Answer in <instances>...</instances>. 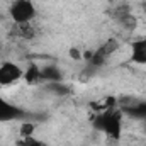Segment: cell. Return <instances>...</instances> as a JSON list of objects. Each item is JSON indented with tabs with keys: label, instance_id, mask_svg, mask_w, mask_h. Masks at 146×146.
Listing matches in <instances>:
<instances>
[{
	"label": "cell",
	"instance_id": "6da1fadb",
	"mask_svg": "<svg viewBox=\"0 0 146 146\" xmlns=\"http://www.w3.org/2000/svg\"><path fill=\"white\" fill-rule=\"evenodd\" d=\"M122 115L124 112L119 109H114V107L106 109L104 112L97 114L95 127L112 139H119L122 134Z\"/></svg>",
	"mask_w": 146,
	"mask_h": 146
},
{
	"label": "cell",
	"instance_id": "7a4b0ae2",
	"mask_svg": "<svg viewBox=\"0 0 146 146\" xmlns=\"http://www.w3.org/2000/svg\"><path fill=\"white\" fill-rule=\"evenodd\" d=\"M37 15V9L33 0H14L9 5V17L15 26L33 24Z\"/></svg>",
	"mask_w": 146,
	"mask_h": 146
},
{
	"label": "cell",
	"instance_id": "3957f363",
	"mask_svg": "<svg viewBox=\"0 0 146 146\" xmlns=\"http://www.w3.org/2000/svg\"><path fill=\"white\" fill-rule=\"evenodd\" d=\"M24 68L14 61L0 63V87H9L24 78Z\"/></svg>",
	"mask_w": 146,
	"mask_h": 146
},
{
	"label": "cell",
	"instance_id": "277c9868",
	"mask_svg": "<svg viewBox=\"0 0 146 146\" xmlns=\"http://www.w3.org/2000/svg\"><path fill=\"white\" fill-rule=\"evenodd\" d=\"M115 48H117L115 39H109L107 42H104L102 46H99L92 54H88V63H90V66H94V68L102 66V65L107 61V58L115 51Z\"/></svg>",
	"mask_w": 146,
	"mask_h": 146
},
{
	"label": "cell",
	"instance_id": "5b68a950",
	"mask_svg": "<svg viewBox=\"0 0 146 146\" xmlns=\"http://www.w3.org/2000/svg\"><path fill=\"white\" fill-rule=\"evenodd\" d=\"M24 115V110L19 106L12 104L10 100H7L2 94H0V124L2 122H12L17 121Z\"/></svg>",
	"mask_w": 146,
	"mask_h": 146
},
{
	"label": "cell",
	"instance_id": "8992f818",
	"mask_svg": "<svg viewBox=\"0 0 146 146\" xmlns=\"http://www.w3.org/2000/svg\"><path fill=\"white\" fill-rule=\"evenodd\" d=\"M129 60L136 65H146V37H139L131 42V51H129Z\"/></svg>",
	"mask_w": 146,
	"mask_h": 146
},
{
	"label": "cell",
	"instance_id": "52a82bcc",
	"mask_svg": "<svg viewBox=\"0 0 146 146\" xmlns=\"http://www.w3.org/2000/svg\"><path fill=\"white\" fill-rule=\"evenodd\" d=\"M122 112H126L127 115H131V117H134V119L146 121V100H136V102H133L131 106H127Z\"/></svg>",
	"mask_w": 146,
	"mask_h": 146
},
{
	"label": "cell",
	"instance_id": "ba28073f",
	"mask_svg": "<svg viewBox=\"0 0 146 146\" xmlns=\"http://www.w3.org/2000/svg\"><path fill=\"white\" fill-rule=\"evenodd\" d=\"M41 80H46L48 83H54V82H60L61 80V70L58 66H46L41 70Z\"/></svg>",
	"mask_w": 146,
	"mask_h": 146
},
{
	"label": "cell",
	"instance_id": "9c48e42d",
	"mask_svg": "<svg viewBox=\"0 0 146 146\" xmlns=\"http://www.w3.org/2000/svg\"><path fill=\"white\" fill-rule=\"evenodd\" d=\"M24 78H26L29 83H36V82L41 80V70L33 65V66H29V68L24 72Z\"/></svg>",
	"mask_w": 146,
	"mask_h": 146
},
{
	"label": "cell",
	"instance_id": "30bf717a",
	"mask_svg": "<svg viewBox=\"0 0 146 146\" xmlns=\"http://www.w3.org/2000/svg\"><path fill=\"white\" fill-rule=\"evenodd\" d=\"M24 146H49V145L44 143V141H39V139H29Z\"/></svg>",
	"mask_w": 146,
	"mask_h": 146
}]
</instances>
